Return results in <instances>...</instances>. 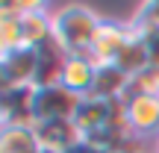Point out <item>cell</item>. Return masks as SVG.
Listing matches in <instances>:
<instances>
[{"label": "cell", "instance_id": "cell-10", "mask_svg": "<svg viewBox=\"0 0 159 153\" xmlns=\"http://www.w3.org/2000/svg\"><path fill=\"white\" fill-rule=\"evenodd\" d=\"M130 83L133 79L127 77L118 65H97V77H94L91 94L100 97V100L115 103V100H124V97L130 94Z\"/></svg>", "mask_w": 159, "mask_h": 153}, {"label": "cell", "instance_id": "cell-6", "mask_svg": "<svg viewBox=\"0 0 159 153\" xmlns=\"http://www.w3.org/2000/svg\"><path fill=\"white\" fill-rule=\"evenodd\" d=\"M21 35H24V47H33V50L53 41V6L30 0V9L21 18Z\"/></svg>", "mask_w": 159, "mask_h": 153}, {"label": "cell", "instance_id": "cell-7", "mask_svg": "<svg viewBox=\"0 0 159 153\" xmlns=\"http://www.w3.org/2000/svg\"><path fill=\"white\" fill-rule=\"evenodd\" d=\"M33 127V88H6L0 94V127Z\"/></svg>", "mask_w": 159, "mask_h": 153}, {"label": "cell", "instance_id": "cell-8", "mask_svg": "<svg viewBox=\"0 0 159 153\" xmlns=\"http://www.w3.org/2000/svg\"><path fill=\"white\" fill-rule=\"evenodd\" d=\"M3 68H6V77H9V85H15V88H35L39 53L33 47H18L15 53L3 56Z\"/></svg>", "mask_w": 159, "mask_h": 153}, {"label": "cell", "instance_id": "cell-9", "mask_svg": "<svg viewBox=\"0 0 159 153\" xmlns=\"http://www.w3.org/2000/svg\"><path fill=\"white\" fill-rule=\"evenodd\" d=\"M94 77H97V62L91 56H68L62 68V85L68 91H74L80 97H89L94 88Z\"/></svg>", "mask_w": 159, "mask_h": 153}, {"label": "cell", "instance_id": "cell-12", "mask_svg": "<svg viewBox=\"0 0 159 153\" xmlns=\"http://www.w3.org/2000/svg\"><path fill=\"white\" fill-rule=\"evenodd\" d=\"M0 153H41L33 127H0Z\"/></svg>", "mask_w": 159, "mask_h": 153}, {"label": "cell", "instance_id": "cell-3", "mask_svg": "<svg viewBox=\"0 0 159 153\" xmlns=\"http://www.w3.org/2000/svg\"><path fill=\"white\" fill-rule=\"evenodd\" d=\"M124 118L133 136L156 142L159 138V94L130 91L124 97Z\"/></svg>", "mask_w": 159, "mask_h": 153}, {"label": "cell", "instance_id": "cell-5", "mask_svg": "<svg viewBox=\"0 0 159 153\" xmlns=\"http://www.w3.org/2000/svg\"><path fill=\"white\" fill-rule=\"evenodd\" d=\"M35 138H39L41 150L50 153H68L74 144L83 142V133L74 124V118H59V121H39L33 124Z\"/></svg>", "mask_w": 159, "mask_h": 153}, {"label": "cell", "instance_id": "cell-20", "mask_svg": "<svg viewBox=\"0 0 159 153\" xmlns=\"http://www.w3.org/2000/svg\"><path fill=\"white\" fill-rule=\"evenodd\" d=\"M156 153H159V138H156Z\"/></svg>", "mask_w": 159, "mask_h": 153}, {"label": "cell", "instance_id": "cell-4", "mask_svg": "<svg viewBox=\"0 0 159 153\" xmlns=\"http://www.w3.org/2000/svg\"><path fill=\"white\" fill-rule=\"evenodd\" d=\"M133 38V27L130 21H115V18H103L100 27L94 33V41H91L89 56L94 59L97 65H115L118 56L124 53L127 41Z\"/></svg>", "mask_w": 159, "mask_h": 153}, {"label": "cell", "instance_id": "cell-15", "mask_svg": "<svg viewBox=\"0 0 159 153\" xmlns=\"http://www.w3.org/2000/svg\"><path fill=\"white\" fill-rule=\"evenodd\" d=\"M130 27H133V33H139V35L156 33L159 29V0L139 3L136 12H133V18H130Z\"/></svg>", "mask_w": 159, "mask_h": 153}, {"label": "cell", "instance_id": "cell-1", "mask_svg": "<svg viewBox=\"0 0 159 153\" xmlns=\"http://www.w3.org/2000/svg\"><path fill=\"white\" fill-rule=\"evenodd\" d=\"M103 15L85 3L53 6V41L65 56H89Z\"/></svg>", "mask_w": 159, "mask_h": 153}, {"label": "cell", "instance_id": "cell-19", "mask_svg": "<svg viewBox=\"0 0 159 153\" xmlns=\"http://www.w3.org/2000/svg\"><path fill=\"white\" fill-rule=\"evenodd\" d=\"M6 88H12V85H9V77H6V68H3V59H0V94H3Z\"/></svg>", "mask_w": 159, "mask_h": 153}, {"label": "cell", "instance_id": "cell-13", "mask_svg": "<svg viewBox=\"0 0 159 153\" xmlns=\"http://www.w3.org/2000/svg\"><path fill=\"white\" fill-rule=\"evenodd\" d=\"M115 65H118V68L124 71V74L130 77V79H133V77H139V74H142V71H144V68L150 65L148 41H144V38H142L139 33H133V38L127 41L124 53L118 56V62H115Z\"/></svg>", "mask_w": 159, "mask_h": 153}, {"label": "cell", "instance_id": "cell-16", "mask_svg": "<svg viewBox=\"0 0 159 153\" xmlns=\"http://www.w3.org/2000/svg\"><path fill=\"white\" fill-rule=\"evenodd\" d=\"M130 91H142V94H159V65H148L139 77H133Z\"/></svg>", "mask_w": 159, "mask_h": 153}, {"label": "cell", "instance_id": "cell-18", "mask_svg": "<svg viewBox=\"0 0 159 153\" xmlns=\"http://www.w3.org/2000/svg\"><path fill=\"white\" fill-rule=\"evenodd\" d=\"M68 153H106V150H103V147H97V144H94V142H89V138H83V142L74 144Z\"/></svg>", "mask_w": 159, "mask_h": 153}, {"label": "cell", "instance_id": "cell-11", "mask_svg": "<svg viewBox=\"0 0 159 153\" xmlns=\"http://www.w3.org/2000/svg\"><path fill=\"white\" fill-rule=\"evenodd\" d=\"M39 74H35V88L44 85H59L62 83V68H65V53L59 50L56 41H47L44 47H39Z\"/></svg>", "mask_w": 159, "mask_h": 153}, {"label": "cell", "instance_id": "cell-21", "mask_svg": "<svg viewBox=\"0 0 159 153\" xmlns=\"http://www.w3.org/2000/svg\"><path fill=\"white\" fill-rule=\"evenodd\" d=\"M41 153H50V150H41Z\"/></svg>", "mask_w": 159, "mask_h": 153}, {"label": "cell", "instance_id": "cell-17", "mask_svg": "<svg viewBox=\"0 0 159 153\" xmlns=\"http://www.w3.org/2000/svg\"><path fill=\"white\" fill-rule=\"evenodd\" d=\"M144 41H148V53H150V65H159V29L156 33H148L142 35Z\"/></svg>", "mask_w": 159, "mask_h": 153}, {"label": "cell", "instance_id": "cell-2", "mask_svg": "<svg viewBox=\"0 0 159 153\" xmlns=\"http://www.w3.org/2000/svg\"><path fill=\"white\" fill-rule=\"evenodd\" d=\"M83 97L68 91L62 83L33 88V121H59V118H74Z\"/></svg>", "mask_w": 159, "mask_h": 153}, {"label": "cell", "instance_id": "cell-14", "mask_svg": "<svg viewBox=\"0 0 159 153\" xmlns=\"http://www.w3.org/2000/svg\"><path fill=\"white\" fill-rule=\"evenodd\" d=\"M24 47L21 35V18L9 9V3H0V59Z\"/></svg>", "mask_w": 159, "mask_h": 153}]
</instances>
